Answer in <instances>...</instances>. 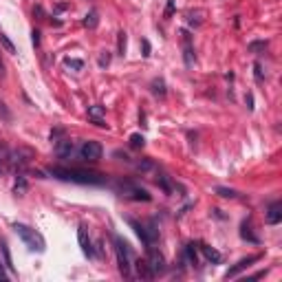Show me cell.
Returning a JSON list of instances; mask_svg holds the SVG:
<instances>
[{"label":"cell","instance_id":"cell-1","mask_svg":"<svg viewBox=\"0 0 282 282\" xmlns=\"http://www.w3.org/2000/svg\"><path fill=\"white\" fill-rule=\"evenodd\" d=\"M49 174L62 181H71V183H79V185H104L106 177L99 172H91V170H82V167H62V165H51Z\"/></svg>","mask_w":282,"mask_h":282},{"label":"cell","instance_id":"cell-2","mask_svg":"<svg viewBox=\"0 0 282 282\" xmlns=\"http://www.w3.org/2000/svg\"><path fill=\"white\" fill-rule=\"evenodd\" d=\"M13 232H16L18 236L22 238V243H24L26 247H29L31 251H40V253H42V251L46 249V243H44L42 234L36 232L33 227L24 225V223H16V225H13Z\"/></svg>","mask_w":282,"mask_h":282},{"label":"cell","instance_id":"cell-3","mask_svg":"<svg viewBox=\"0 0 282 282\" xmlns=\"http://www.w3.org/2000/svg\"><path fill=\"white\" fill-rule=\"evenodd\" d=\"M112 243H115V253H117L119 271H122L126 278H130L132 276V253H130L128 243H126L122 236H117V234H112Z\"/></svg>","mask_w":282,"mask_h":282},{"label":"cell","instance_id":"cell-4","mask_svg":"<svg viewBox=\"0 0 282 282\" xmlns=\"http://www.w3.org/2000/svg\"><path fill=\"white\" fill-rule=\"evenodd\" d=\"M115 190L117 194H122L124 199H128V201H144V203H148L152 196L148 194V190H144L141 185H137L135 181H130V179H126V181H117L115 183Z\"/></svg>","mask_w":282,"mask_h":282},{"label":"cell","instance_id":"cell-5","mask_svg":"<svg viewBox=\"0 0 282 282\" xmlns=\"http://www.w3.org/2000/svg\"><path fill=\"white\" fill-rule=\"evenodd\" d=\"M31 159H33L31 148H16V150H9V170L22 172L24 167L31 163Z\"/></svg>","mask_w":282,"mask_h":282},{"label":"cell","instance_id":"cell-6","mask_svg":"<svg viewBox=\"0 0 282 282\" xmlns=\"http://www.w3.org/2000/svg\"><path fill=\"white\" fill-rule=\"evenodd\" d=\"M128 223L135 227V232H137V236L141 238V243H144L146 247H150V245H154L159 240V230L154 225H141V223H137V220H128Z\"/></svg>","mask_w":282,"mask_h":282},{"label":"cell","instance_id":"cell-7","mask_svg":"<svg viewBox=\"0 0 282 282\" xmlns=\"http://www.w3.org/2000/svg\"><path fill=\"white\" fill-rule=\"evenodd\" d=\"M104 154V148L99 141H84L82 148H79V157L84 161H89V163H95V161L102 159Z\"/></svg>","mask_w":282,"mask_h":282},{"label":"cell","instance_id":"cell-8","mask_svg":"<svg viewBox=\"0 0 282 282\" xmlns=\"http://www.w3.org/2000/svg\"><path fill=\"white\" fill-rule=\"evenodd\" d=\"M146 263H148V267H150V269H152V273H154V276H157V273H161V271L165 269V260H163V253H161L159 249H154L152 245L148 247V260H146Z\"/></svg>","mask_w":282,"mask_h":282},{"label":"cell","instance_id":"cell-9","mask_svg":"<svg viewBox=\"0 0 282 282\" xmlns=\"http://www.w3.org/2000/svg\"><path fill=\"white\" fill-rule=\"evenodd\" d=\"M260 258H263V256H260V253H256V256H249V258H243V260H240V263H238L236 267H232V269L225 273V278H227V280H230V278H236L240 271H245L247 267H251L253 263H258Z\"/></svg>","mask_w":282,"mask_h":282},{"label":"cell","instance_id":"cell-10","mask_svg":"<svg viewBox=\"0 0 282 282\" xmlns=\"http://www.w3.org/2000/svg\"><path fill=\"white\" fill-rule=\"evenodd\" d=\"M89 119H93V124L99 126V128H106V108L104 106H89Z\"/></svg>","mask_w":282,"mask_h":282},{"label":"cell","instance_id":"cell-11","mask_svg":"<svg viewBox=\"0 0 282 282\" xmlns=\"http://www.w3.org/2000/svg\"><path fill=\"white\" fill-rule=\"evenodd\" d=\"M77 240H79V247H82L84 256H89V258L95 256L93 245H91V238H89V234H86V227L84 225H79V230H77Z\"/></svg>","mask_w":282,"mask_h":282},{"label":"cell","instance_id":"cell-12","mask_svg":"<svg viewBox=\"0 0 282 282\" xmlns=\"http://www.w3.org/2000/svg\"><path fill=\"white\" fill-rule=\"evenodd\" d=\"M267 223L269 225L282 223V203L280 201H273V203L267 207Z\"/></svg>","mask_w":282,"mask_h":282},{"label":"cell","instance_id":"cell-13","mask_svg":"<svg viewBox=\"0 0 282 282\" xmlns=\"http://www.w3.org/2000/svg\"><path fill=\"white\" fill-rule=\"evenodd\" d=\"M73 150H75V146H73L71 139H60V141H55V154H58L60 159H71Z\"/></svg>","mask_w":282,"mask_h":282},{"label":"cell","instance_id":"cell-14","mask_svg":"<svg viewBox=\"0 0 282 282\" xmlns=\"http://www.w3.org/2000/svg\"><path fill=\"white\" fill-rule=\"evenodd\" d=\"M183 60H185V66H194L196 58H194V46H192V40H190V33H183Z\"/></svg>","mask_w":282,"mask_h":282},{"label":"cell","instance_id":"cell-15","mask_svg":"<svg viewBox=\"0 0 282 282\" xmlns=\"http://www.w3.org/2000/svg\"><path fill=\"white\" fill-rule=\"evenodd\" d=\"M201 251H203V256L210 260L212 265H218L220 260H223V256H220V251H216L214 247H210V245H201Z\"/></svg>","mask_w":282,"mask_h":282},{"label":"cell","instance_id":"cell-16","mask_svg":"<svg viewBox=\"0 0 282 282\" xmlns=\"http://www.w3.org/2000/svg\"><path fill=\"white\" fill-rule=\"evenodd\" d=\"M135 267H137V276H139V278H144V280H152V278H154V273H152L150 267H148L146 260H137Z\"/></svg>","mask_w":282,"mask_h":282},{"label":"cell","instance_id":"cell-17","mask_svg":"<svg viewBox=\"0 0 282 282\" xmlns=\"http://www.w3.org/2000/svg\"><path fill=\"white\" fill-rule=\"evenodd\" d=\"M29 190V183H26L24 174L18 172V179H16V185H13V194H18V196H22V194Z\"/></svg>","mask_w":282,"mask_h":282},{"label":"cell","instance_id":"cell-18","mask_svg":"<svg viewBox=\"0 0 282 282\" xmlns=\"http://www.w3.org/2000/svg\"><path fill=\"white\" fill-rule=\"evenodd\" d=\"M157 185L167 194V196H170V194L174 192V187L170 183V177H165V174H159V177H157Z\"/></svg>","mask_w":282,"mask_h":282},{"label":"cell","instance_id":"cell-19","mask_svg":"<svg viewBox=\"0 0 282 282\" xmlns=\"http://www.w3.org/2000/svg\"><path fill=\"white\" fill-rule=\"evenodd\" d=\"M183 260H185V265H196V249H194V245H185V249H183Z\"/></svg>","mask_w":282,"mask_h":282},{"label":"cell","instance_id":"cell-20","mask_svg":"<svg viewBox=\"0 0 282 282\" xmlns=\"http://www.w3.org/2000/svg\"><path fill=\"white\" fill-rule=\"evenodd\" d=\"M0 251H3V260L7 265V269H13V263H11V253H9V247H7V240L0 238Z\"/></svg>","mask_w":282,"mask_h":282},{"label":"cell","instance_id":"cell-21","mask_svg":"<svg viewBox=\"0 0 282 282\" xmlns=\"http://www.w3.org/2000/svg\"><path fill=\"white\" fill-rule=\"evenodd\" d=\"M240 236H243L245 240H249V243H258V236H253V234H251V225L247 223V220L240 225Z\"/></svg>","mask_w":282,"mask_h":282},{"label":"cell","instance_id":"cell-22","mask_svg":"<svg viewBox=\"0 0 282 282\" xmlns=\"http://www.w3.org/2000/svg\"><path fill=\"white\" fill-rule=\"evenodd\" d=\"M97 22H99L97 11H89V13H86V18H84V26H89V29H95Z\"/></svg>","mask_w":282,"mask_h":282},{"label":"cell","instance_id":"cell-23","mask_svg":"<svg viewBox=\"0 0 282 282\" xmlns=\"http://www.w3.org/2000/svg\"><path fill=\"white\" fill-rule=\"evenodd\" d=\"M64 66H66V69H75V71H82V69H84V62H82V60H73V58H66V60H64Z\"/></svg>","mask_w":282,"mask_h":282},{"label":"cell","instance_id":"cell-24","mask_svg":"<svg viewBox=\"0 0 282 282\" xmlns=\"http://www.w3.org/2000/svg\"><path fill=\"white\" fill-rule=\"evenodd\" d=\"M152 93H154V95H159V97L165 95V84H163V79H154V82H152Z\"/></svg>","mask_w":282,"mask_h":282},{"label":"cell","instance_id":"cell-25","mask_svg":"<svg viewBox=\"0 0 282 282\" xmlns=\"http://www.w3.org/2000/svg\"><path fill=\"white\" fill-rule=\"evenodd\" d=\"M130 146L135 148V150H139V148H144L146 146V139H144V135H130Z\"/></svg>","mask_w":282,"mask_h":282},{"label":"cell","instance_id":"cell-26","mask_svg":"<svg viewBox=\"0 0 282 282\" xmlns=\"http://www.w3.org/2000/svg\"><path fill=\"white\" fill-rule=\"evenodd\" d=\"M216 194H218V196H223V199H236L238 196L236 190H227V187H216Z\"/></svg>","mask_w":282,"mask_h":282},{"label":"cell","instance_id":"cell-27","mask_svg":"<svg viewBox=\"0 0 282 282\" xmlns=\"http://www.w3.org/2000/svg\"><path fill=\"white\" fill-rule=\"evenodd\" d=\"M117 51H119V55H124V51H126V33L124 31L117 33Z\"/></svg>","mask_w":282,"mask_h":282},{"label":"cell","instance_id":"cell-28","mask_svg":"<svg viewBox=\"0 0 282 282\" xmlns=\"http://www.w3.org/2000/svg\"><path fill=\"white\" fill-rule=\"evenodd\" d=\"M0 42H3V46H5V49L9 51V53H18V51H16V46H13V42L5 36V33H0Z\"/></svg>","mask_w":282,"mask_h":282},{"label":"cell","instance_id":"cell-29","mask_svg":"<svg viewBox=\"0 0 282 282\" xmlns=\"http://www.w3.org/2000/svg\"><path fill=\"white\" fill-rule=\"evenodd\" d=\"M0 119H5V122H9V119H11V112H9V108L5 106L3 99H0Z\"/></svg>","mask_w":282,"mask_h":282},{"label":"cell","instance_id":"cell-30","mask_svg":"<svg viewBox=\"0 0 282 282\" xmlns=\"http://www.w3.org/2000/svg\"><path fill=\"white\" fill-rule=\"evenodd\" d=\"M108 62H110V55H108V51H104L102 58H99V66H108Z\"/></svg>","mask_w":282,"mask_h":282},{"label":"cell","instance_id":"cell-31","mask_svg":"<svg viewBox=\"0 0 282 282\" xmlns=\"http://www.w3.org/2000/svg\"><path fill=\"white\" fill-rule=\"evenodd\" d=\"M258 49H267V42H251L249 44V51H258Z\"/></svg>","mask_w":282,"mask_h":282},{"label":"cell","instance_id":"cell-32","mask_svg":"<svg viewBox=\"0 0 282 282\" xmlns=\"http://www.w3.org/2000/svg\"><path fill=\"white\" fill-rule=\"evenodd\" d=\"M174 11V0H167V7H165V18H170Z\"/></svg>","mask_w":282,"mask_h":282},{"label":"cell","instance_id":"cell-33","mask_svg":"<svg viewBox=\"0 0 282 282\" xmlns=\"http://www.w3.org/2000/svg\"><path fill=\"white\" fill-rule=\"evenodd\" d=\"M253 69H256V79H258V82H263V66L256 64Z\"/></svg>","mask_w":282,"mask_h":282},{"label":"cell","instance_id":"cell-34","mask_svg":"<svg viewBox=\"0 0 282 282\" xmlns=\"http://www.w3.org/2000/svg\"><path fill=\"white\" fill-rule=\"evenodd\" d=\"M0 282H7V271H5L3 263H0Z\"/></svg>","mask_w":282,"mask_h":282},{"label":"cell","instance_id":"cell-35","mask_svg":"<svg viewBox=\"0 0 282 282\" xmlns=\"http://www.w3.org/2000/svg\"><path fill=\"white\" fill-rule=\"evenodd\" d=\"M31 36H33V44H36V46H38V44H40V31H33V33H31Z\"/></svg>","mask_w":282,"mask_h":282},{"label":"cell","instance_id":"cell-36","mask_svg":"<svg viewBox=\"0 0 282 282\" xmlns=\"http://www.w3.org/2000/svg\"><path fill=\"white\" fill-rule=\"evenodd\" d=\"M5 77V64H3V58H0V79Z\"/></svg>","mask_w":282,"mask_h":282}]
</instances>
